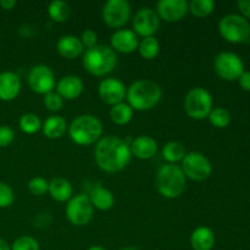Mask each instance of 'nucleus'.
<instances>
[{
	"label": "nucleus",
	"mask_w": 250,
	"mask_h": 250,
	"mask_svg": "<svg viewBox=\"0 0 250 250\" xmlns=\"http://www.w3.org/2000/svg\"><path fill=\"white\" fill-rule=\"evenodd\" d=\"M132 158L129 144L117 136H105L97 142L94 150L95 163L103 171L115 173L122 171Z\"/></svg>",
	"instance_id": "1"
},
{
	"label": "nucleus",
	"mask_w": 250,
	"mask_h": 250,
	"mask_svg": "<svg viewBox=\"0 0 250 250\" xmlns=\"http://www.w3.org/2000/svg\"><path fill=\"white\" fill-rule=\"evenodd\" d=\"M127 104L133 110L148 111L155 107L163 98V89L150 80H138L127 88Z\"/></svg>",
	"instance_id": "2"
},
{
	"label": "nucleus",
	"mask_w": 250,
	"mask_h": 250,
	"mask_svg": "<svg viewBox=\"0 0 250 250\" xmlns=\"http://www.w3.org/2000/svg\"><path fill=\"white\" fill-rule=\"evenodd\" d=\"M83 67L93 76L109 75L117 65V55L111 46L97 44L95 46L85 49L82 58Z\"/></svg>",
	"instance_id": "3"
},
{
	"label": "nucleus",
	"mask_w": 250,
	"mask_h": 250,
	"mask_svg": "<svg viewBox=\"0 0 250 250\" xmlns=\"http://www.w3.org/2000/svg\"><path fill=\"white\" fill-rule=\"evenodd\" d=\"M186 178L182 168L175 164H164L159 167L155 176L158 192L167 199L178 198L186 189Z\"/></svg>",
	"instance_id": "4"
},
{
	"label": "nucleus",
	"mask_w": 250,
	"mask_h": 250,
	"mask_svg": "<svg viewBox=\"0 0 250 250\" xmlns=\"http://www.w3.org/2000/svg\"><path fill=\"white\" fill-rule=\"evenodd\" d=\"M68 134L73 143L78 146H90L102 137L103 125L100 120L93 115H80L71 122Z\"/></svg>",
	"instance_id": "5"
},
{
	"label": "nucleus",
	"mask_w": 250,
	"mask_h": 250,
	"mask_svg": "<svg viewBox=\"0 0 250 250\" xmlns=\"http://www.w3.org/2000/svg\"><path fill=\"white\" fill-rule=\"evenodd\" d=\"M219 32L229 43L250 42V24L246 17L229 14L222 17L219 23Z\"/></svg>",
	"instance_id": "6"
},
{
	"label": "nucleus",
	"mask_w": 250,
	"mask_h": 250,
	"mask_svg": "<svg viewBox=\"0 0 250 250\" xmlns=\"http://www.w3.org/2000/svg\"><path fill=\"white\" fill-rule=\"evenodd\" d=\"M185 109L190 119H207L212 110L211 94L202 87L193 88L185 98Z\"/></svg>",
	"instance_id": "7"
},
{
	"label": "nucleus",
	"mask_w": 250,
	"mask_h": 250,
	"mask_svg": "<svg viewBox=\"0 0 250 250\" xmlns=\"http://www.w3.org/2000/svg\"><path fill=\"white\" fill-rule=\"evenodd\" d=\"M182 171L186 178L197 181H205L212 172V165L209 159L199 151H190L186 154L182 160Z\"/></svg>",
	"instance_id": "8"
},
{
	"label": "nucleus",
	"mask_w": 250,
	"mask_h": 250,
	"mask_svg": "<svg viewBox=\"0 0 250 250\" xmlns=\"http://www.w3.org/2000/svg\"><path fill=\"white\" fill-rule=\"evenodd\" d=\"M66 217L75 226H85L93 219L94 208L85 194H77L68 200L66 205Z\"/></svg>",
	"instance_id": "9"
},
{
	"label": "nucleus",
	"mask_w": 250,
	"mask_h": 250,
	"mask_svg": "<svg viewBox=\"0 0 250 250\" xmlns=\"http://www.w3.org/2000/svg\"><path fill=\"white\" fill-rule=\"evenodd\" d=\"M214 68L217 76L222 80L236 81L244 72V63L237 54L224 51L215 58Z\"/></svg>",
	"instance_id": "10"
},
{
	"label": "nucleus",
	"mask_w": 250,
	"mask_h": 250,
	"mask_svg": "<svg viewBox=\"0 0 250 250\" xmlns=\"http://www.w3.org/2000/svg\"><path fill=\"white\" fill-rule=\"evenodd\" d=\"M131 5L127 0H109L103 7V20L112 28H121L131 19Z\"/></svg>",
	"instance_id": "11"
},
{
	"label": "nucleus",
	"mask_w": 250,
	"mask_h": 250,
	"mask_svg": "<svg viewBox=\"0 0 250 250\" xmlns=\"http://www.w3.org/2000/svg\"><path fill=\"white\" fill-rule=\"evenodd\" d=\"M28 85L34 93L37 94H48L53 92L54 88L56 87L55 75L53 70L46 65H36L29 70L28 77Z\"/></svg>",
	"instance_id": "12"
},
{
	"label": "nucleus",
	"mask_w": 250,
	"mask_h": 250,
	"mask_svg": "<svg viewBox=\"0 0 250 250\" xmlns=\"http://www.w3.org/2000/svg\"><path fill=\"white\" fill-rule=\"evenodd\" d=\"M160 27V17L151 7H142L136 12L133 19L134 33L143 38L154 37Z\"/></svg>",
	"instance_id": "13"
},
{
	"label": "nucleus",
	"mask_w": 250,
	"mask_h": 250,
	"mask_svg": "<svg viewBox=\"0 0 250 250\" xmlns=\"http://www.w3.org/2000/svg\"><path fill=\"white\" fill-rule=\"evenodd\" d=\"M98 93H99L100 99L105 104L114 106V105L124 102V99L126 98L127 88L125 83L117 78H105L100 82L99 87H98Z\"/></svg>",
	"instance_id": "14"
},
{
	"label": "nucleus",
	"mask_w": 250,
	"mask_h": 250,
	"mask_svg": "<svg viewBox=\"0 0 250 250\" xmlns=\"http://www.w3.org/2000/svg\"><path fill=\"white\" fill-rule=\"evenodd\" d=\"M155 11L160 20L177 22L188 12V2L186 0H160L156 4Z\"/></svg>",
	"instance_id": "15"
},
{
	"label": "nucleus",
	"mask_w": 250,
	"mask_h": 250,
	"mask_svg": "<svg viewBox=\"0 0 250 250\" xmlns=\"http://www.w3.org/2000/svg\"><path fill=\"white\" fill-rule=\"evenodd\" d=\"M111 49L116 53L131 54L138 49L139 39L138 36L134 33L132 29H117L115 33H112L111 39Z\"/></svg>",
	"instance_id": "16"
},
{
	"label": "nucleus",
	"mask_w": 250,
	"mask_h": 250,
	"mask_svg": "<svg viewBox=\"0 0 250 250\" xmlns=\"http://www.w3.org/2000/svg\"><path fill=\"white\" fill-rule=\"evenodd\" d=\"M84 85H83L82 80L78 76L75 75H67L60 78L58 83H56V93L60 95L62 99L73 100L81 97L83 93Z\"/></svg>",
	"instance_id": "17"
},
{
	"label": "nucleus",
	"mask_w": 250,
	"mask_h": 250,
	"mask_svg": "<svg viewBox=\"0 0 250 250\" xmlns=\"http://www.w3.org/2000/svg\"><path fill=\"white\" fill-rule=\"evenodd\" d=\"M21 92V80L11 71L0 73V100L11 102L16 99Z\"/></svg>",
	"instance_id": "18"
},
{
	"label": "nucleus",
	"mask_w": 250,
	"mask_h": 250,
	"mask_svg": "<svg viewBox=\"0 0 250 250\" xmlns=\"http://www.w3.org/2000/svg\"><path fill=\"white\" fill-rule=\"evenodd\" d=\"M132 155L139 160H149L153 158L158 151V143L150 136H139L132 141L129 144Z\"/></svg>",
	"instance_id": "19"
},
{
	"label": "nucleus",
	"mask_w": 250,
	"mask_h": 250,
	"mask_svg": "<svg viewBox=\"0 0 250 250\" xmlns=\"http://www.w3.org/2000/svg\"><path fill=\"white\" fill-rule=\"evenodd\" d=\"M56 49L62 58L68 59V60L78 58L84 53V46H83L81 39L76 36H71V34L61 37L56 44Z\"/></svg>",
	"instance_id": "20"
},
{
	"label": "nucleus",
	"mask_w": 250,
	"mask_h": 250,
	"mask_svg": "<svg viewBox=\"0 0 250 250\" xmlns=\"http://www.w3.org/2000/svg\"><path fill=\"white\" fill-rule=\"evenodd\" d=\"M88 198H89L93 208H95L98 210H102V211L110 210L115 204V197L111 190L103 187L102 185L94 186L92 188V190H90Z\"/></svg>",
	"instance_id": "21"
},
{
	"label": "nucleus",
	"mask_w": 250,
	"mask_h": 250,
	"mask_svg": "<svg viewBox=\"0 0 250 250\" xmlns=\"http://www.w3.org/2000/svg\"><path fill=\"white\" fill-rule=\"evenodd\" d=\"M190 247L193 250H212L215 246V234L209 227H197L190 234Z\"/></svg>",
	"instance_id": "22"
},
{
	"label": "nucleus",
	"mask_w": 250,
	"mask_h": 250,
	"mask_svg": "<svg viewBox=\"0 0 250 250\" xmlns=\"http://www.w3.org/2000/svg\"><path fill=\"white\" fill-rule=\"evenodd\" d=\"M66 120L60 115H51L42 124V131L49 139H59L67 131Z\"/></svg>",
	"instance_id": "23"
},
{
	"label": "nucleus",
	"mask_w": 250,
	"mask_h": 250,
	"mask_svg": "<svg viewBox=\"0 0 250 250\" xmlns=\"http://www.w3.org/2000/svg\"><path fill=\"white\" fill-rule=\"evenodd\" d=\"M48 192L50 197L56 202H68L72 198V185L70 181L62 177H56L49 182Z\"/></svg>",
	"instance_id": "24"
},
{
	"label": "nucleus",
	"mask_w": 250,
	"mask_h": 250,
	"mask_svg": "<svg viewBox=\"0 0 250 250\" xmlns=\"http://www.w3.org/2000/svg\"><path fill=\"white\" fill-rule=\"evenodd\" d=\"M134 110L129 106L127 103H120V104L114 105L110 110V117L114 124L119 125V126H124L131 122L132 117H133Z\"/></svg>",
	"instance_id": "25"
},
{
	"label": "nucleus",
	"mask_w": 250,
	"mask_h": 250,
	"mask_svg": "<svg viewBox=\"0 0 250 250\" xmlns=\"http://www.w3.org/2000/svg\"><path fill=\"white\" fill-rule=\"evenodd\" d=\"M186 148L180 142H168L163 149V158L167 161V164H175L182 161L186 156Z\"/></svg>",
	"instance_id": "26"
},
{
	"label": "nucleus",
	"mask_w": 250,
	"mask_h": 250,
	"mask_svg": "<svg viewBox=\"0 0 250 250\" xmlns=\"http://www.w3.org/2000/svg\"><path fill=\"white\" fill-rule=\"evenodd\" d=\"M138 51L141 56L146 60H153L159 55L160 44L155 37H146L143 38L138 44Z\"/></svg>",
	"instance_id": "27"
},
{
	"label": "nucleus",
	"mask_w": 250,
	"mask_h": 250,
	"mask_svg": "<svg viewBox=\"0 0 250 250\" xmlns=\"http://www.w3.org/2000/svg\"><path fill=\"white\" fill-rule=\"evenodd\" d=\"M48 15L54 22H65L70 17V6L62 0H54L49 4Z\"/></svg>",
	"instance_id": "28"
},
{
	"label": "nucleus",
	"mask_w": 250,
	"mask_h": 250,
	"mask_svg": "<svg viewBox=\"0 0 250 250\" xmlns=\"http://www.w3.org/2000/svg\"><path fill=\"white\" fill-rule=\"evenodd\" d=\"M19 126L24 133L34 134L42 129V121L38 115L27 112V114H23L20 117Z\"/></svg>",
	"instance_id": "29"
},
{
	"label": "nucleus",
	"mask_w": 250,
	"mask_h": 250,
	"mask_svg": "<svg viewBox=\"0 0 250 250\" xmlns=\"http://www.w3.org/2000/svg\"><path fill=\"white\" fill-rule=\"evenodd\" d=\"M215 2L212 0H192L188 4V11L195 17H207L214 11Z\"/></svg>",
	"instance_id": "30"
},
{
	"label": "nucleus",
	"mask_w": 250,
	"mask_h": 250,
	"mask_svg": "<svg viewBox=\"0 0 250 250\" xmlns=\"http://www.w3.org/2000/svg\"><path fill=\"white\" fill-rule=\"evenodd\" d=\"M209 121L216 128H225L231 124V114L225 107H215L209 114Z\"/></svg>",
	"instance_id": "31"
},
{
	"label": "nucleus",
	"mask_w": 250,
	"mask_h": 250,
	"mask_svg": "<svg viewBox=\"0 0 250 250\" xmlns=\"http://www.w3.org/2000/svg\"><path fill=\"white\" fill-rule=\"evenodd\" d=\"M11 250H39V243L31 236H21L15 239Z\"/></svg>",
	"instance_id": "32"
},
{
	"label": "nucleus",
	"mask_w": 250,
	"mask_h": 250,
	"mask_svg": "<svg viewBox=\"0 0 250 250\" xmlns=\"http://www.w3.org/2000/svg\"><path fill=\"white\" fill-rule=\"evenodd\" d=\"M49 182L43 177H33L28 182V190L31 194L41 197L48 192Z\"/></svg>",
	"instance_id": "33"
},
{
	"label": "nucleus",
	"mask_w": 250,
	"mask_h": 250,
	"mask_svg": "<svg viewBox=\"0 0 250 250\" xmlns=\"http://www.w3.org/2000/svg\"><path fill=\"white\" fill-rule=\"evenodd\" d=\"M43 103H44V106H45L46 109L54 112L59 111V110L62 109L63 106V99L58 94V93L54 92V90L44 95Z\"/></svg>",
	"instance_id": "34"
},
{
	"label": "nucleus",
	"mask_w": 250,
	"mask_h": 250,
	"mask_svg": "<svg viewBox=\"0 0 250 250\" xmlns=\"http://www.w3.org/2000/svg\"><path fill=\"white\" fill-rule=\"evenodd\" d=\"M15 200V194L12 188L4 182H0V208H9Z\"/></svg>",
	"instance_id": "35"
},
{
	"label": "nucleus",
	"mask_w": 250,
	"mask_h": 250,
	"mask_svg": "<svg viewBox=\"0 0 250 250\" xmlns=\"http://www.w3.org/2000/svg\"><path fill=\"white\" fill-rule=\"evenodd\" d=\"M15 132L9 126H0V148L9 146L14 142Z\"/></svg>",
	"instance_id": "36"
},
{
	"label": "nucleus",
	"mask_w": 250,
	"mask_h": 250,
	"mask_svg": "<svg viewBox=\"0 0 250 250\" xmlns=\"http://www.w3.org/2000/svg\"><path fill=\"white\" fill-rule=\"evenodd\" d=\"M81 42H82L83 46L87 49L93 48V46L97 45L98 42V34L95 33L92 29H85L82 33V37H81Z\"/></svg>",
	"instance_id": "37"
},
{
	"label": "nucleus",
	"mask_w": 250,
	"mask_h": 250,
	"mask_svg": "<svg viewBox=\"0 0 250 250\" xmlns=\"http://www.w3.org/2000/svg\"><path fill=\"white\" fill-rule=\"evenodd\" d=\"M238 81L239 85H241L244 90L250 92V71H244V72L242 73L241 77L238 78Z\"/></svg>",
	"instance_id": "38"
},
{
	"label": "nucleus",
	"mask_w": 250,
	"mask_h": 250,
	"mask_svg": "<svg viewBox=\"0 0 250 250\" xmlns=\"http://www.w3.org/2000/svg\"><path fill=\"white\" fill-rule=\"evenodd\" d=\"M237 5L244 16L250 17V0H239Z\"/></svg>",
	"instance_id": "39"
},
{
	"label": "nucleus",
	"mask_w": 250,
	"mask_h": 250,
	"mask_svg": "<svg viewBox=\"0 0 250 250\" xmlns=\"http://www.w3.org/2000/svg\"><path fill=\"white\" fill-rule=\"evenodd\" d=\"M16 5L15 0H0V6L4 10H12Z\"/></svg>",
	"instance_id": "40"
},
{
	"label": "nucleus",
	"mask_w": 250,
	"mask_h": 250,
	"mask_svg": "<svg viewBox=\"0 0 250 250\" xmlns=\"http://www.w3.org/2000/svg\"><path fill=\"white\" fill-rule=\"evenodd\" d=\"M0 250H11L10 246L7 244V242L4 241L2 238H0Z\"/></svg>",
	"instance_id": "41"
},
{
	"label": "nucleus",
	"mask_w": 250,
	"mask_h": 250,
	"mask_svg": "<svg viewBox=\"0 0 250 250\" xmlns=\"http://www.w3.org/2000/svg\"><path fill=\"white\" fill-rule=\"evenodd\" d=\"M87 250H107V249H105L104 247H100V246H93V247H89Z\"/></svg>",
	"instance_id": "42"
},
{
	"label": "nucleus",
	"mask_w": 250,
	"mask_h": 250,
	"mask_svg": "<svg viewBox=\"0 0 250 250\" xmlns=\"http://www.w3.org/2000/svg\"><path fill=\"white\" fill-rule=\"evenodd\" d=\"M120 250H139V249L132 248V247H127V248H122V249H120Z\"/></svg>",
	"instance_id": "43"
}]
</instances>
